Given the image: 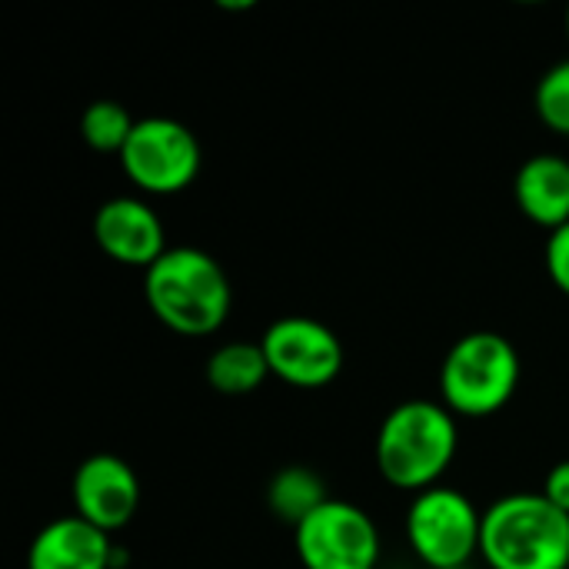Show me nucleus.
<instances>
[{
  "instance_id": "4468645a",
  "label": "nucleus",
  "mask_w": 569,
  "mask_h": 569,
  "mask_svg": "<svg viewBox=\"0 0 569 569\" xmlns=\"http://www.w3.org/2000/svg\"><path fill=\"white\" fill-rule=\"evenodd\" d=\"M327 487L320 480V473H313L310 467H283L273 473V480L267 483V507L277 520L300 527L317 507H323Z\"/></svg>"
},
{
  "instance_id": "9b49d317",
  "label": "nucleus",
  "mask_w": 569,
  "mask_h": 569,
  "mask_svg": "<svg viewBox=\"0 0 569 569\" xmlns=\"http://www.w3.org/2000/svg\"><path fill=\"white\" fill-rule=\"evenodd\" d=\"M113 563L117 547L110 533L90 527L77 513L50 520L27 547V569H113Z\"/></svg>"
},
{
  "instance_id": "f03ea898",
  "label": "nucleus",
  "mask_w": 569,
  "mask_h": 569,
  "mask_svg": "<svg viewBox=\"0 0 569 569\" xmlns=\"http://www.w3.org/2000/svg\"><path fill=\"white\" fill-rule=\"evenodd\" d=\"M150 313L180 337H210L230 317V280L200 247H170L143 270Z\"/></svg>"
},
{
  "instance_id": "6ab92c4d",
  "label": "nucleus",
  "mask_w": 569,
  "mask_h": 569,
  "mask_svg": "<svg viewBox=\"0 0 569 569\" xmlns=\"http://www.w3.org/2000/svg\"><path fill=\"white\" fill-rule=\"evenodd\" d=\"M567 37H569V10H567Z\"/></svg>"
},
{
  "instance_id": "9d476101",
  "label": "nucleus",
  "mask_w": 569,
  "mask_h": 569,
  "mask_svg": "<svg viewBox=\"0 0 569 569\" xmlns=\"http://www.w3.org/2000/svg\"><path fill=\"white\" fill-rule=\"evenodd\" d=\"M93 243L123 267L147 270L167 247V227L160 213L140 197H110L93 213Z\"/></svg>"
},
{
  "instance_id": "39448f33",
  "label": "nucleus",
  "mask_w": 569,
  "mask_h": 569,
  "mask_svg": "<svg viewBox=\"0 0 569 569\" xmlns=\"http://www.w3.org/2000/svg\"><path fill=\"white\" fill-rule=\"evenodd\" d=\"M480 533L483 510H477L467 493L443 483L417 493L407 510L410 550L427 569L473 567L480 557Z\"/></svg>"
},
{
  "instance_id": "aec40b11",
  "label": "nucleus",
  "mask_w": 569,
  "mask_h": 569,
  "mask_svg": "<svg viewBox=\"0 0 569 569\" xmlns=\"http://www.w3.org/2000/svg\"><path fill=\"white\" fill-rule=\"evenodd\" d=\"M463 569H473V567H463Z\"/></svg>"
},
{
  "instance_id": "6e6552de",
  "label": "nucleus",
  "mask_w": 569,
  "mask_h": 569,
  "mask_svg": "<svg viewBox=\"0 0 569 569\" xmlns=\"http://www.w3.org/2000/svg\"><path fill=\"white\" fill-rule=\"evenodd\" d=\"M260 347L267 353L270 377H277L280 383L297 387V390L330 387L347 363V350H343L340 337L313 317L273 320L263 330Z\"/></svg>"
},
{
  "instance_id": "20e7f679",
  "label": "nucleus",
  "mask_w": 569,
  "mask_h": 569,
  "mask_svg": "<svg viewBox=\"0 0 569 569\" xmlns=\"http://www.w3.org/2000/svg\"><path fill=\"white\" fill-rule=\"evenodd\" d=\"M520 387V353L497 330L460 337L440 363V403L453 417H493Z\"/></svg>"
},
{
  "instance_id": "f3484780",
  "label": "nucleus",
  "mask_w": 569,
  "mask_h": 569,
  "mask_svg": "<svg viewBox=\"0 0 569 569\" xmlns=\"http://www.w3.org/2000/svg\"><path fill=\"white\" fill-rule=\"evenodd\" d=\"M543 263H547V273H550L553 287L569 297V223L550 233L547 250H543Z\"/></svg>"
},
{
  "instance_id": "f8f14e48",
  "label": "nucleus",
  "mask_w": 569,
  "mask_h": 569,
  "mask_svg": "<svg viewBox=\"0 0 569 569\" xmlns=\"http://www.w3.org/2000/svg\"><path fill=\"white\" fill-rule=\"evenodd\" d=\"M513 197L520 213L543 227L560 230L569 223V160L560 153H533L523 160L513 180Z\"/></svg>"
},
{
  "instance_id": "a211bd4d",
  "label": "nucleus",
  "mask_w": 569,
  "mask_h": 569,
  "mask_svg": "<svg viewBox=\"0 0 569 569\" xmlns=\"http://www.w3.org/2000/svg\"><path fill=\"white\" fill-rule=\"evenodd\" d=\"M543 497H547L553 507H560L563 513H569V460H560V463L547 473Z\"/></svg>"
},
{
  "instance_id": "1a4fd4ad",
  "label": "nucleus",
  "mask_w": 569,
  "mask_h": 569,
  "mask_svg": "<svg viewBox=\"0 0 569 569\" xmlns=\"http://www.w3.org/2000/svg\"><path fill=\"white\" fill-rule=\"evenodd\" d=\"M73 513L103 533L123 530L140 510L137 470L117 453H90L70 480Z\"/></svg>"
},
{
  "instance_id": "0eeeda50",
  "label": "nucleus",
  "mask_w": 569,
  "mask_h": 569,
  "mask_svg": "<svg viewBox=\"0 0 569 569\" xmlns=\"http://www.w3.org/2000/svg\"><path fill=\"white\" fill-rule=\"evenodd\" d=\"M293 547L303 569H377L380 563V530L373 517L333 497L293 527Z\"/></svg>"
},
{
  "instance_id": "ddd939ff",
  "label": "nucleus",
  "mask_w": 569,
  "mask_h": 569,
  "mask_svg": "<svg viewBox=\"0 0 569 569\" xmlns=\"http://www.w3.org/2000/svg\"><path fill=\"white\" fill-rule=\"evenodd\" d=\"M270 377V363L260 343L233 340L207 357V383L227 397H247Z\"/></svg>"
},
{
  "instance_id": "423d86ee",
  "label": "nucleus",
  "mask_w": 569,
  "mask_h": 569,
  "mask_svg": "<svg viewBox=\"0 0 569 569\" xmlns=\"http://www.w3.org/2000/svg\"><path fill=\"white\" fill-rule=\"evenodd\" d=\"M117 160L137 190L150 197H173L197 180L203 153L187 123L173 117H140Z\"/></svg>"
},
{
  "instance_id": "7ed1b4c3",
  "label": "nucleus",
  "mask_w": 569,
  "mask_h": 569,
  "mask_svg": "<svg viewBox=\"0 0 569 569\" xmlns=\"http://www.w3.org/2000/svg\"><path fill=\"white\" fill-rule=\"evenodd\" d=\"M480 560L490 569H569V513L543 493H510L483 510Z\"/></svg>"
},
{
  "instance_id": "f257e3e1",
  "label": "nucleus",
  "mask_w": 569,
  "mask_h": 569,
  "mask_svg": "<svg viewBox=\"0 0 569 569\" xmlns=\"http://www.w3.org/2000/svg\"><path fill=\"white\" fill-rule=\"evenodd\" d=\"M460 447L457 417L440 400H403L377 430V470L393 490L423 493L440 487Z\"/></svg>"
},
{
  "instance_id": "dca6fc26",
  "label": "nucleus",
  "mask_w": 569,
  "mask_h": 569,
  "mask_svg": "<svg viewBox=\"0 0 569 569\" xmlns=\"http://www.w3.org/2000/svg\"><path fill=\"white\" fill-rule=\"evenodd\" d=\"M533 107H537V117L569 137V57L553 63L540 80H537V90H533Z\"/></svg>"
},
{
  "instance_id": "2eb2a0df",
  "label": "nucleus",
  "mask_w": 569,
  "mask_h": 569,
  "mask_svg": "<svg viewBox=\"0 0 569 569\" xmlns=\"http://www.w3.org/2000/svg\"><path fill=\"white\" fill-rule=\"evenodd\" d=\"M137 120L133 113L117 103V100H93L83 113H80V137L90 150L97 153H117L127 147L130 133H133Z\"/></svg>"
}]
</instances>
